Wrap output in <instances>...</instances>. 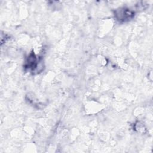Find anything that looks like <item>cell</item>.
Listing matches in <instances>:
<instances>
[{
    "label": "cell",
    "mask_w": 153,
    "mask_h": 153,
    "mask_svg": "<svg viewBox=\"0 0 153 153\" xmlns=\"http://www.w3.org/2000/svg\"><path fill=\"white\" fill-rule=\"evenodd\" d=\"M133 12L129 10L128 9H123V10L120 11L119 13L117 14V15L119 16V17H117L118 20L123 21H126L130 19L133 16Z\"/></svg>",
    "instance_id": "obj_1"
}]
</instances>
